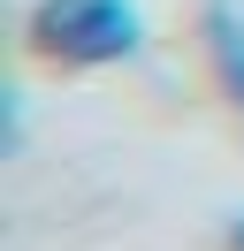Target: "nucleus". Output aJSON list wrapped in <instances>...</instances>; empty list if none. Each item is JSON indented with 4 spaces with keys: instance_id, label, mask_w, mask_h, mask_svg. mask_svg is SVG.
<instances>
[{
    "instance_id": "nucleus-1",
    "label": "nucleus",
    "mask_w": 244,
    "mask_h": 251,
    "mask_svg": "<svg viewBox=\"0 0 244 251\" xmlns=\"http://www.w3.org/2000/svg\"><path fill=\"white\" fill-rule=\"evenodd\" d=\"M30 38L61 61H122L137 53V8L130 0H46L30 16Z\"/></svg>"
},
{
    "instance_id": "nucleus-3",
    "label": "nucleus",
    "mask_w": 244,
    "mask_h": 251,
    "mask_svg": "<svg viewBox=\"0 0 244 251\" xmlns=\"http://www.w3.org/2000/svg\"><path fill=\"white\" fill-rule=\"evenodd\" d=\"M229 236H237V251H244V213H237V228H229Z\"/></svg>"
},
{
    "instance_id": "nucleus-2",
    "label": "nucleus",
    "mask_w": 244,
    "mask_h": 251,
    "mask_svg": "<svg viewBox=\"0 0 244 251\" xmlns=\"http://www.w3.org/2000/svg\"><path fill=\"white\" fill-rule=\"evenodd\" d=\"M214 61H221V84L244 99V23L237 16H214Z\"/></svg>"
}]
</instances>
